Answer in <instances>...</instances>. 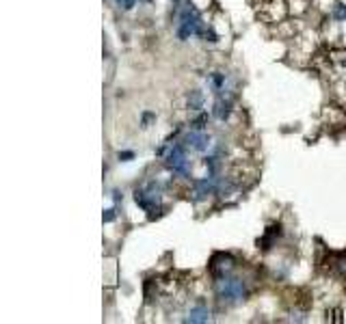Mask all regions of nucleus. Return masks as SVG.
Returning <instances> with one entry per match:
<instances>
[{"label":"nucleus","mask_w":346,"mask_h":324,"mask_svg":"<svg viewBox=\"0 0 346 324\" xmlns=\"http://www.w3.org/2000/svg\"><path fill=\"white\" fill-rule=\"evenodd\" d=\"M204 20H201L199 9L193 3H184L178 9V26H175V35L180 42H188L190 37H204Z\"/></svg>","instance_id":"1"},{"label":"nucleus","mask_w":346,"mask_h":324,"mask_svg":"<svg viewBox=\"0 0 346 324\" xmlns=\"http://www.w3.org/2000/svg\"><path fill=\"white\" fill-rule=\"evenodd\" d=\"M163 194H165V184L158 180H149L147 184H143L141 188L134 190V204L154 218V214L163 212Z\"/></svg>","instance_id":"2"},{"label":"nucleus","mask_w":346,"mask_h":324,"mask_svg":"<svg viewBox=\"0 0 346 324\" xmlns=\"http://www.w3.org/2000/svg\"><path fill=\"white\" fill-rule=\"evenodd\" d=\"M188 147L184 145V141L178 143H169L167 147H163L158 153L163 156L165 160V167L171 175H178V177H188L190 173V160H188Z\"/></svg>","instance_id":"3"},{"label":"nucleus","mask_w":346,"mask_h":324,"mask_svg":"<svg viewBox=\"0 0 346 324\" xmlns=\"http://www.w3.org/2000/svg\"><path fill=\"white\" fill-rule=\"evenodd\" d=\"M214 292H216V298L221 303L229 305V307H236L240 303H245L247 298V283L238 277H216L214 281Z\"/></svg>","instance_id":"4"},{"label":"nucleus","mask_w":346,"mask_h":324,"mask_svg":"<svg viewBox=\"0 0 346 324\" xmlns=\"http://www.w3.org/2000/svg\"><path fill=\"white\" fill-rule=\"evenodd\" d=\"M184 145H186L188 149H193V151H197V153H208L212 147H214V143H212V136L206 132V130H188L186 134H184Z\"/></svg>","instance_id":"5"},{"label":"nucleus","mask_w":346,"mask_h":324,"mask_svg":"<svg viewBox=\"0 0 346 324\" xmlns=\"http://www.w3.org/2000/svg\"><path fill=\"white\" fill-rule=\"evenodd\" d=\"M210 112H212V119L223 121V124L232 117V112H234V93H232V89L214 95V104Z\"/></svg>","instance_id":"6"},{"label":"nucleus","mask_w":346,"mask_h":324,"mask_svg":"<svg viewBox=\"0 0 346 324\" xmlns=\"http://www.w3.org/2000/svg\"><path fill=\"white\" fill-rule=\"evenodd\" d=\"M206 83H208V87H210V91L214 95H219L223 91H227V89H232L229 87V78H227V74H223V71H212V74H208Z\"/></svg>","instance_id":"7"},{"label":"nucleus","mask_w":346,"mask_h":324,"mask_svg":"<svg viewBox=\"0 0 346 324\" xmlns=\"http://www.w3.org/2000/svg\"><path fill=\"white\" fill-rule=\"evenodd\" d=\"M232 268H234V259L229 255H214L210 264V270L214 272V277H225V274L232 272Z\"/></svg>","instance_id":"8"},{"label":"nucleus","mask_w":346,"mask_h":324,"mask_svg":"<svg viewBox=\"0 0 346 324\" xmlns=\"http://www.w3.org/2000/svg\"><path fill=\"white\" fill-rule=\"evenodd\" d=\"M210 320H212V313L206 305L190 307V311L186 315V322H193V324H204V322H210Z\"/></svg>","instance_id":"9"},{"label":"nucleus","mask_w":346,"mask_h":324,"mask_svg":"<svg viewBox=\"0 0 346 324\" xmlns=\"http://www.w3.org/2000/svg\"><path fill=\"white\" fill-rule=\"evenodd\" d=\"M204 104H206V95H204V91H201V89H193V91H188V95H186V106H188V110L201 112Z\"/></svg>","instance_id":"10"},{"label":"nucleus","mask_w":346,"mask_h":324,"mask_svg":"<svg viewBox=\"0 0 346 324\" xmlns=\"http://www.w3.org/2000/svg\"><path fill=\"white\" fill-rule=\"evenodd\" d=\"M331 18L335 22H346V5L344 3H335L331 7Z\"/></svg>","instance_id":"11"},{"label":"nucleus","mask_w":346,"mask_h":324,"mask_svg":"<svg viewBox=\"0 0 346 324\" xmlns=\"http://www.w3.org/2000/svg\"><path fill=\"white\" fill-rule=\"evenodd\" d=\"M206 124H208V115H204V112H201V115L190 124V128L193 130H206Z\"/></svg>","instance_id":"12"},{"label":"nucleus","mask_w":346,"mask_h":324,"mask_svg":"<svg viewBox=\"0 0 346 324\" xmlns=\"http://www.w3.org/2000/svg\"><path fill=\"white\" fill-rule=\"evenodd\" d=\"M117 3V7L122 11H130V9H134V5H136V0H115Z\"/></svg>","instance_id":"13"},{"label":"nucleus","mask_w":346,"mask_h":324,"mask_svg":"<svg viewBox=\"0 0 346 324\" xmlns=\"http://www.w3.org/2000/svg\"><path fill=\"white\" fill-rule=\"evenodd\" d=\"M117 158H119V162H130V160H134V151L124 149V151L117 153Z\"/></svg>","instance_id":"14"},{"label":"nucleus","mask_w":346,"mask_h":324,"mask_svg":"<svg viewBox=\"0 0 346 324\" xmlns=\"http://www.w3.org/2000/svg\"><path fill=\"white\" fill-rule=\"evenodd\" d=\"M154 119H156L154 112H143V115H141V124H143V128H149V124H151Z\"/></svg>","instance_id":"15"},{"label":"nucleus","mask_w":346,"mask_h":324,"mask_svg":"<svg viewBox=\"0 0 346 324\" xmlns=\"http://www.w3.org/2000/svg\"><path fill=\"white\" fill-rule=\"evenodd\" d=\"M117 212V208H108V210H104V223H112L115 221V214Z\"/></svg>","instance_id":"16"}]
</instances>
